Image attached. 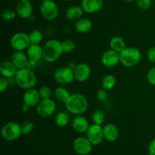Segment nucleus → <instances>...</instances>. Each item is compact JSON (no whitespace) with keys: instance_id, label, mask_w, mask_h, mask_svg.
Here are the masks:
<instances>
[{"instance_id":"nucleus-7","label":"nucleus","mask_w":155,"mask_h":155,"mask_svg":"<svg viewBox=\"0 0 155 155\" xmlns=\"http://www.w3.org/2000/svg\"><path fill=\"white\" fill-rule=\"evenodd\" d=\"M40 13L45 19L53 21L58 15V7L52 0L44 2L40 6Z\"/></svg>"},{"instance_id":"nucleus-10","label":"nucleus","mask_w":155,"mask_h":155,"mask_svg":"<svg viewBox=\"0 0 155 155\" xmlns=\"http://www.w3.org/2000/svg\"><path fill=\"white\" fill-rule=\"evenodd\" d=\"M86 138L90 141L93 145H99L101 143L104 139L103 128L101 125L93 124L89 126V129L86 131Z\"/></svg>"},{"instance_id":"nucleus-4","label":"nucleus","mask_w":155,"mask_h":155,"mask_svg":"<svg viewBox=\"0 0 155 155\" xmlns=\"http://www.w3.org/2000/svg\"><path fill=\"white\" fill-rule=\"evenodd\" d=\"M120 63L127 68H133L139 64L142 60V53L136 47H127L120 53Z\"/></svg>"},{"instance_id":"nucleus-30","label":"nucleus","mask_w":155,"mask_h":155,"mask_svg":"<svg viewBox=\"0 0 155 155\" xmlns=\"http://www.w3.org/2000/svg\"><path fill=\"white\" fill-rule=\"evenodd\" d=\"M62 49L64 53H71L75 48V43L71 39H65L61 42Z\"/></svg>"},{"instance_id":"nucleus-20","label":"nucleus","mask_w":155,"mask_h":155,"mask_svg":"<svg viewBox=\"0 0 155 155\" xmlns=\"http://www.w3.org/2000/svg\"><path fill=\"white\" fill-rule=\"evenodd\" d=\"M28 57L27 54H24L22 51H16L13 53L12 56V61L16 68L19 69H23L27 67L28 62Z\"/></svg>"},{"instance_id":"nucleus-3","label":"nucleus","mask_w":155,"mask_h":155,"mask_svg":"<svg viewBox=\"0 0 155 155\" xmlns=\"http://www.w3.org/2000/svg\"><path fill=\"white\" fill-rule=\"evenodd\" d=\"M15 78L17 86L24 89L33 88L37 82V78L33 71H30L27 68L18 70Z\"/></svg>"},{"instance_id":"nucleus-5","label":"nucleus","mask_w":155,"mask_h":155,"mask_svg":"<svg viewBox=\"0 0 155 155\" xmlns=\"http://www.w3.org/2000/svg\"><path fill=\"white\" fill-rule=\"evenodd\" d=\"M22 134L21 126L18 123L9 122L2 128V136L6 141H15Z\"/></svg>"},{"instance_id":"nucleus-38","label":"nucleus","mask_w":155,"mask_h":155,"mask_svg":"<svg viewBox=\"0 0 155 155\" xmlns=\"http://www.w3.org/2000/svg\"><path fill=\"white\" fill-rule=\"evenodd\" d=\"M107 98V93L105 89H100L97 92V98L100 101H104Z\"/></svg>"},{"instance_id":"nucleus-36","label":"nucleus","mask_w":155,"mask_h":155,"mask_svg":"<svg viewBox=\"0 0 155 155\" xmlns=\"http://www.w3.org/2000/svg\"><path fill=\"white\" fill-rule=\"evenodd\" d=\"M148 60L151 63H155V46L151 47L148 50L147 52Z\"/></svg>"},{"instance_id":"nucleus-17","label":"nucleus","mask_w":155,"mask_h":155,"mask_svg":"<svg viewBox=\"0 0 155 155\" xmlns=\"http://www.w3.org/2000/svg\"><path fill=\"white\" fill-rule=\"evenodd\" d=\"M18 69L12 61H4L0 63V73L2 76L6 78L15 77Z\"/></svg>"},{"instance_id":"nucleus-23","label":"nucleus","mask_w":155,"mask_h":155,"mask_svg":"<svg viewBox=\"0 0 155 155\" xmlns=\"http://www.w3.org/2000/svg\"><path fill=\"white\" fill-rule=\"evenodd\" d=\"M83 8L79 6H71L67 10L66 17L70 21H78L79 19L82 18L83 15Z\"/></svg>"},{"instance_id":"nucleus-45","label":"nucleus","mask_w":155,"mask_h":155,"mask_svg":"<svg viewBox=\"0 0 155 155\" xmlns=\"http://www.w3.org/2000/svg\"><path fill=\"white\" fill-rule=\"evenodd\" d=\"M64 1H71V0H64Z\"/></svg>"},{"instance_id":"nucleus-8","label":"nucleus","mask_w":155,"mask_h":155,"mask_svg":"<svg viewBox=\"0 0 155 155\" xmlns=\"http://www.w3.org/2000/svg\"><path fill=\"white\" fill-rule=\"evenodd\" d=\"M54 78L57 83L60 84H69L74 80V70L69 67H62L55 71L54 74Z\"/></svg>"},{"instance_id":"nucleus-18","label":"nucleus","mask_w":155,"mask_h":155,"mask_svg":"<svg viewBox=\"0 0 155 155\" xmlns=\"http://www.w3.org/2000/svg\"><path fill=\"white\" fill-rule=\"evenodd\" d=\"M89 123L88 120L81 115H77L72 123V127L76 132L79 133H86L89 127Z\"/></svg>"},{"instance_id":"nucleus-34","label":"nucleus","mask_w":155,"mask_h":155,"mask_svg":"<svg viewBox=\"0 0 155 155\" xmlns=\"http://www.w3.org/2000/svg\"><path fill=\"white\" fill-rule=\"evenodd\" d=\"M136 4L142 10H147L151 6V0H136Z\"/></svg>"},{"instance_id":"nucleus-33","label":"nucleus","mask_w":155,"mask_h":155,"mask_svg":"<svg viewBox=\"0 0 155 155\" xmlns=\"http://www.w3.org/2000/svg\"><path fill=\"white\" fill-rule=\"evenodd\" d=\"M17 15H17L16 11H14L10 8L5 9L2 14V17L5 21H12V20L15 19Z\"/></svg>"},{"instance_id":"nucleus-39","label":"nucleus","mask_w":155,"mask_h":155,"mask_svg":"<svg viewBox=\"0 0 155 155\" xmlns=\"http://www.w3.org/2000/svg\"><path fill=\"white\" fill-rule=\"evenodd\" d=\"M148 154L150 155H155V138L150 142L149 145H148Z\"/></svg>"},{"instance_id":"nucleus-25","label":"nucleus","mask_w":155,"mask_h":155,"mask_svg":"<svg viewBox=\"0 0 155 155\" xmlns=\"http://www.w3.org/2000/svg\"><path fill=\"white\" fill-rule=\"evenodd\" d=\"M71 95V94L66 88L61 87V86L56 88V89L54 90V97L59 102L65 103L70 98Z\"/></svg>"},{"instance_id":"nucleus-41","label":"nucleus","mask_w":155,"mask_h":155,"mask_svg":"<svg viewBox=\"0 0 155 155\" xmlns=\"http://www.w3.org/2000/svg\"><path fill=\"white\" fill-rule=\"evenodd\" d=\"M30 106L29 105V104H26V103H24V104L22 105V107H21V110H22L23 112H28L29 110L30 109Z\"/></svg>"},{"instance_id":"nucleus-24","label":"nucleus","mask_w":155,"mask_h":155,"mask_svg":"<svg viewBox=\"0 0 155 155\" xmlns=\"http://www.w3.org/2000/svg\"><path fill=\"white\" fill-rule=\"evenodd\" d=\"M110 49H113L117 52L120 53L127 48L126 46L125 41L120 36H115L113 37L110 41Z\"/></svg>"},{"instance_id":"nucleus-12","label":"nucleus","mask_w":155,"mask_h":155,"mask_svg":"<svg viewBox=\"0 0 155 155\" xmlns=\"http://www.w3.org/2000/svg\"><path fill=\"white\" fill-rule=\"evenodd\" d=\"M119 62H120V53L113 49L106 51L101 57V63L107 68H111L117 66Z\"/></svg>"},{"instance_id":"nucleus-42","label":"nucleus","mask_w":155,"mask_h":155,"mask_svg":"<svg viewBox=\"0 0 155 155\" xmlns=\"http://www.w3.org/2000/svg\"><path fill=\"white\" fill-rule=\"evenodd\" d=\"M77 64L75 62H71V63H69V64H68V67H69L70 68H71L72 70H74L76 67H77Z\"/></svg>"},{"instance_id":"nucleus-29","label":"nucleus","mask_w":155,"mask_h":155,"mask_svg":"<svg viewBox=\"0 0 155 155\" xmlns=\"http://www.w3.org/2000/svg\"><path fill=\"white\" fill-rule=\"evenodd\" d=\"M92 120L94 124H98V125H102L105 121V115L104 113L101 110H97L94 111L92 114Z\"/></svg>"},{"instance_id":"nucleus-21","label":"nucleus","mask_w":155,"mask_h":155,"mask_svg":"<svg viewBox=\"0 0 155 155\" xmlns=\"http://www.w3.org/2000/svg\"><path fill=\"white\" fill-rule=\"evenodd\" d=\"M27 55L29 60H33L38 62L43 58L42 47L39 45H31L27 48Z\"/></svg>"},{"instance_id":"nucleus-26","label":"nucleus","mask_w":155,"mask_h":155,"mask_svg":"<svg viewBox=\"0 0 155 155\" xmlns=\"http://www.w3.org/2000/svg\"><path fill=\"white\" fill-rule=\"evenodd\" d=\"M70 117L66 112H59L55 115L54 122L59 127H64L69 123Z\"/></svg>"},{"instance_id":"nucleus-31","label":"nucleus","mask_w":155,"mask_h":155,"mask_svg":"<svg viewBox=\"0 0 155 155\" xmlns=\"http://www.w3.org/2000/svg\"><path fill=\"white\" fill-rule=\"evenodd\" d=\"M21 130L22 134L27 135L30 134L34 129V124L30 120H26L21 124Z\"/></svg>"},{"instance_id":"nucleus-37","label":"nucleus","mask_w":155,"mask_h":155,"mask_svg":"<svg viewBox=\"0 0 155 155\" xmlns=\"http://www.w3.org/2000/svg\"><path fill=\"white\" fill-rule=\"evenodd\" d=\"M8 86V79L6 77H1L0 78V92L1 93L4 92L6 90V89Z\"/></svg>"},{"instance_id":"nucleus-2","label":"nucleus","mask_w":155,"mask_h":155,"mask_svg":"<svg viewBox=\"0 0 155 155\" xmlns=\"http://www.w3.org/2000/svg\"><path fill=\"white\" fill-rule=\"evenodd\" d=\"M42 50H43V59L48 63H52L58 60L64 52L61 42L56 39L47 41L44 44Z\"/></svg>"},{"instance_id":"nucleus-11","label":"nucleus","mask_w":155,"mask_h":155,"mask_svg":"<svg viewBox=\"0 0 155 155\" xmlns=\"http://www.w3.org/2000/svg\"><path fill=\"white\" fill-rule=\"evenodd\" d=\"M92 144L85 137H78L74 141L73 148L75 152L80 155H87L92 149Z\"/></svg>"},{"instance_id":"nucleus-13","label":"nucleus","mask_w":155,"mask_h":155,"mask_svg":"<svg viewBox=\"0 0 155 155\" xmlns=\"http://www.w3.org/2000/svg\"><path fill=\"white\" fill-rule=\"evenodd\" d=\"M15 11L18 17L23 19H27L31 17L33 6L30 0H19L16 5Z\"/></svg>"},{"instance_id":"nucleus-19","label":"nucleus","mask_w":155,"mask_h":155,"mask_svg":"<svg viewBox=\"0 0 155 155\" xmlns=\"http://www.w3.org/2000/svg\"><path fill=\"white\" fill-rule=\"evenodd\" d=\"M103 134L104 139L108 142H114L119 136V130L114 124H108L103 127Z\"/></svg>"},{"instance_id":"nucleus-9","label":"nucleus","mask_w":155,"mask_h":155,"mask_svg":"<svg viewBox=\"0 0 155 155\" xmlns=\"http://www.w3.org/2000/svg\"><path fill=\"white\" fill-rule=\"evenodd\" d=\"M56 110V104L52 99H42L36 105V112L38 115L42 117L51 116Z\"/></svg>"},{"instance_id":"nucleus-32","label":"nucleus","mask_w":155,"mask_h":155,"mask_svg":"<svg viewBox=\"0 0 155 155\" xmlns=\"http://www.w3.org/2000/svg\"><path fill=\"white\" fill-rule=\"evenodd\" d=\"M39 95H40L41 100L42 99H48V98H51V95H52V92H51V89H50L48 86H44L42 87H41L39 90Z\"/></svg>"},{"instance_id":"nucleus-43","label":"nucleus","mask_w":155,"mask_h":155,"mask_svg":"<svg viewBox=\"0 0 155 155\" xmlns=\"http://www.w3.org/2000/svg\"><path fill=\"white\" fill-rule=\"evenodd\" d=\"M124 1H125V2H131L136 1V0H124Z\"/></svg>"},{"instance_id":"nucleus-16","label":"nucleus","mask_w":155,"mask_h":155,"mask_svg":"<svg viewBox=\"0 0 155 155\" xmlns=\"http://www.w3.org/2000/svg\"><path fill=\"white\" fill-rule=\"evenodd\" d=\"M81 7L86 13L93 14L102 8L103 1L102 0H82Z\"/></svg>"},{"instance_id":"nucleus-14","label":"nucleus","mask_w":155,"mask_h":155,"mask_svg":"<svg viewBox=\"0 0 155 155\" xmlns=\"http://www.w3.org/2000/svg\"><path fill=\"white\" fill-rule=\"evenodd\" d=\"M74 78L77 81L83 83L89 78L91 74V69L86 63H80L77 65L74 70Z\"/></svg>"},{"instance_id":"nucleus-35","label":"nucleus","mask_w":155,"mask_h":155,"mask_svg":"<svg viewBox=\"0 0 155 155\" xmlns=\"http://www.w3.org/2000/svg\"><path fill=\"white\" fill-rule=\"evenodd\" d=\"M147 80L148 83L155 86V67L149 70L147 74Z\"/></svg>"},{"instance_id":"nucleus-44","label":"nucleus","mask_w":155,"mask_h":155,"mask_svg":"<svg viewBox=\"0 0 155 155\" xmlns=\"http://www.w3.org/2000/svg\"><path fill=\"white\" fill-rule=\"evenodd\" d=\"M41 2H46V1H48V0H40Z\"/></svg>"},{"instance_id":"nucleus-27","label":"nucleus","mask_w":155,"mask_h":155,"mask_svg":"<svg viewBox=\"0 0 155 155\" xmlns=\"http://www.w3.org/2000/svg\"><path fill=\"white\" fill-rule=\"evenodd\" d=\"M115 84H116V78L114 77V76L111 75V74H107V75L104 76L102 82H101V86H102L103 89L105 90L112 89Z\"/></svg>"},{"instance_id":"nucleus-40","label":"nucleus","mask_w":155,"mask_h":155,"mask_svg":"<svg viewBox=\"0 0 155 155\" xmlns=\"http://www.w3.org/2000/svg\"><path fill=\"white\" fill-rule=\"evenodd\" d=\"M36 66H37V62L33 60H28V62H27L26 68L27 69L30 70V71H34L36 69Z\"/></svg>"},{"instance_id":"nucleus-6","label":"nucleus","mask_w":155,"mask_h":155,"mask_svg":"<svg viewBox=\"0 0 155 155\" xmlns=\"http://www.w3.org/2000/svg\"><path fill=\"white\" fill-rule=\"evenodd\" d=\"M10 43L11 46L15 51H23L28 48L31 42H30L29 34L24 32H19L12 36V37L11 38Z\"/></svg>"},{"instance_id":"nucleus-22","label":"nucleus","mask_w":155,"mask_h":155,"mask_svg":"<svg viewBox=\"0 0 155 155\" xmlns=\"http://www.w3.org/2000/svg\"><path fill=\"white\" fill-rule=\"evenodd\" d=\"M92 27V23L88 18H80L75 23V29L78 33H86L90 31Z\"/></svg>"},{"instance_id":"nucleus-1","label":"nucleus","mask_w":155,"mask_h":155,"mask_svg":"<svg viewBox=\"0 0 155 155\" xmlns=\"http://www.w3.org/2000/svg\"><path fill=\"white\" fill-rule=\"evenodd\" d=\"M67 110L74 115H82L87 110L89 103L87 98L80 93L71 94L65 102Z\"/></svg>"},{"instance_id":"nucleus-28","label":"nucleus","mask_w":155,"mask_h":155,"mask_svg":"<svg viewBox=\"0 0 155 155\" xmlns=\"http://www.w3.org/2000/svg\"><path fill=\"white\" fill-rule=\"evenodd\" d=\"M29 37H30V40L32 45H39V43L43 39L42 33L38 30H32L29 33Z\"/></svg>"},{"instance_id":"nucleus-15","label":"nucleus","mask_w":155,"mask_h":155,"mask_svg":"<svg viewBox=\"0 0 155 155\" xmlns=\"http://www.w3.org/2000/svg\"><path fill=\"white\" fill-rule=\"evenodd\" d=\"M23 100H24V103L29 104L30 107L36 106L41 101L39 91L33 88L26 89L24 96H23Z\"/></svg>"}]
</instances>
